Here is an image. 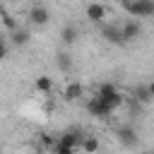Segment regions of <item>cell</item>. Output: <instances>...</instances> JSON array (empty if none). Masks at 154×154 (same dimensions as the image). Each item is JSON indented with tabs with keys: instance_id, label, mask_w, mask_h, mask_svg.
Segmentation results:
<instances>
[{
	"instance_id": "1",
	"label": "cell",
	"mask_w": 154,
	"mask_h": 154,
	"mask_svg": "<svg viewBox=\"0 0 154 154\" xmlns=\"http://www.w3.org/2000/svg\"><path fill=\"white\" fill-rule=\"evenodd\" d=\"M123 10L132 17V19H140V17H152L154 14V0H144V2H123Z\"/></svg>"
},
{
	"instance_id": "2",
	"label": "cell",
	"mask_w": 154,
	"mask_h": 154,
	"mask_svg": "<svg viewBox=\"0 0 154 154\" xmlns=\"http://www.w3.org/2000/svg\"><path fill=\"white\" fill-rule=\"evenodd\" d=\"M120 34H123V41H135V38L142 34L140 19H125V22L120 24Z\"/></svg>"
},
{
	"instance_id": "3",
	"label": "cell",
	"mask_w": 154,
	"mask_h": 154,
	"mask_svg": "<svg viewBox=\"0 0 154 154\" xmlns=\"http://www.w3.org/2000/svg\"><path fill=\"white\" fill-rule=\"evenodd\" d=\"M29 22L36 24V26H46V24L51 22V12H48L43 5H34V7L29 10Z\"/></svg>"
},
{
	"instance_id": "4",
	"label": "cell",
	"mask_w": 154,
	"mask_h": 154,
	"mask_svg": "<svg viewBox=\"0 0 154 154\" xmlns=\"http://www.w3.org/2000/svg\"><path fill=\"white\" fill-rule=\"evenodd\" d=\"M82 140H84V135L79 132V130H67V132H63L60 137H58V142L63 144V147H70V149H79V144H82Z\"/></svg>"
},
{
	"instance_id": "5",
	"label": "cell",
	"mask_w": 154,
	"mask_h": 154,
	"mask_svg": "<svg viewBox=\"0 0 154 154\" xmlns=\"http://www.w3.org/2000/svg\"><path fill=\"white\" fill-rule=\"evenodd\" d=\"M116 137H118L120 144H125V147H135V144H137V132H135V128H130V125L118 128V130H116Z\"/></svg>"
},
{
	"instance_id": "6",
	"label": "cell",
	"mask_w": 154,
	"mask_h": 154,
	"mask_svg": "<svg viewBox=\"0 0 154 154\" xmlns=\"http://www.w3.org/2000/svg\"><path fill=\"white\" fill-rule=\"evenodd\" d=\"M84 14H87V19H89V22L101 24V22L106 19V7H103V5H99V2H91V5H87Z\"/></svg>"
},
{
	"instance_id": "7",
	"label": "cell",
	"mask_w": 154,
	"mask_h": 154,
	"mask_svg": "<svg viewBox=\"0 0 154 154\" xmlns=\"http://www.w3.org/2000/svg\"><path fill=\"white\" fill-rule=\"evenodd\" d=\"M82 94H84V89H82V84H79V82H75V79H72V82H67V84H65V89H63V99H65L67 103H70V101H77Z\"/></svg>"
},
{
	"instance_id": "8",
	"label": "cell",
	"mask_w": 154,
	"mask_h": 154,
	"mask_svg": "<svg viewBox=\"0 0 154 154\" xmlns=\"http://www.w3.org/2000/svg\"><path fill=\"white\" fill-rule=\"evenodd\" d=\"M87 111H89L91 116H96V118H108V116H111V111H108V108L103 106V101H101V99H96V96H94V99H89Z\"/></svg>"
},
{
	"instance_id": "9",
	"label": "cell",
	"mask_w": 154,
	"mask_h": 154,
	"mask_svg": "<svg viewBox=\"0 0 154 154\" xmlns=\"http://www.w3.org/2000/svg\"><path fill=\"white\" fill-rule=\"evenodd\" d=\"M99 147H101V142H99L96 135H84V140H82V144H79V149H82L84 154H99Z\"/></svg>"
},
{
	"instance_id": "10",
	"label": "cell",
	"mask_w": 154,
	"mask_h": 154,
	"mask_svg": "<svg viewBox=\"0 0 154 154\" xmlns=\"http://www.w3.org/2000/svg\"><path fill=\"white\" fill-rule=\"evenodd\" d=\"M77 38H79V29H77V26H72V24L63 26V31H60V41H63L65 46H72V43H77Z\"/></svg>"
},
{
	"instance_id": "11",
	"label": "cell",
	"mask_w": 154,
	"mask_h": 154,
	"mask_svg": "<svg viewBox=\"0 0 154 154\" xmlns=\"http://www.w3.org/2000/svg\"><path fill=\"white\" fill-rule=\"evenodd\" d=\"M103 38L111 41V43H125L123 41V34H120V26H116V24L103 26Z\"/></svg>"
},
{
	"instance_id": "12",
	"label": "cell",
	"mask_w": 154,
	"mask_h": 154,
	"mask_svg": "<svg viewBox=\"0 0 154 154\" xmlns=\"http://www.w3.org/2000/svg\"><path fill=\"white\" fill-rule=\"evenodd\" d=\"M34 87H36L38 94H51V91H53V79H51L48 75H38L36 82H34Z\"/></svg>"
},
{
	"instance_id": "13",
	"label": "cell",
	"mask_w": 154,
	"mask_h": 154,
	"mask_svg": "<svg viewBox=\"0 0 154 154\" xmlns=\"http://www.w3.org/2000/svg\"><path fill=\"white\" fill-rule=\"evenodd\" d=\"M132 96H135V101H140V103H149V101H154L152 94H149V89H147V84H137L135 91H132Z\"/></svg>"
},
{
	"instance_id": "14",
	"label": "cell",
	"mask_w": 154,
	"mask_h": 154,
	"mask_svg": "<svg viewBox=\"0 0 154 154\" xmlns=\"http://www.w3.org/2000/svg\"><path fill=\"white\" fill-rule=\"evenodd\" d=\"M101 101H103V106H106V108H108V111L113 113L116 108H120V106H123V101H125V96H123L120 91H116L113 96H108V99H101Z\"/></svg>"
},
{
	"instance_id": "15",
	"label": "cell",
	"mask_w": 154,
	"mask_h": 154,
	"mask_svg": "<svg viewBox=\"0 0 154 154\" xmlns=\"http://www.w3.org/2000/svg\"><path fill=\"white\" fill-rule=\"evenodd\" d=\"M10 38H12V43H14V46H24V43H29V38H31V36H29V31H26V29H19V26H17V29L10 34Z\"/></svg>"
},
{
	"instance_id": "16",
	"label": "cell",
	"mask_w": 154,
	"mask_h": 154,
	"mask_svg": "<svg viewBox=\"0 0 154 154\" xmlns=\"http://www.w3.org/2000/svg\"><path fill=\"white\" fill-rule=\"evenodd\" d=\"M118 91V87L113 84V82H103V84H99V89H96V99H108V96H113Z\"/></svg>"
},
{
	"instance_id": "17",
	"label": "cell",
	"mask_w": 154,
	"mask_h": 154,
	"mask_svg": "<svg viewBox=\"0 0 154 154\" xmlns=\"http://www.w3.org/2000/svg\"><path fill=\"white\" fill-rule=\"evenodd\" d=\"M55 63H58V67H60L63 72H70V70H72V55H70V53H58V55H55Z\"/></svg>"
},
{
	"instance_id": "18",
	"label": "cell",
	"mask_w": 154,
	"mask_h": 154,
	"mask_svg": "<svg viewBox=\"0 0 154 154\" xmlns=\"http://www.w3.org/2000/svg\"><path fill=\"white\" fill-rule=\"evenodd\" d=\"M53 154H75V149H70V147H63L60 142H55V144H53Z\"/></svg>"
},
{
	"instance_id": "19",
	"label": "cell",
	"mask_w": 154,
	"mask_h": 154,
	"mask_svg": "<svg viewBox=\"0 0 154 154\" xmlns=\"http://www.w3.org/2000/svg\"><path fill=\"white\" fill-rule=\"evenodd\" d=\"M2 58H7V43L0 38V60H2Z\"/></svg>"
},
{
	"instance_id": "20",
	"label": "cell",
	"mask_w": 154,
	"mask_h": 154,
	"mask_svg": "<svg viewBox=\"0 0 154 154\" xmlns=\"http://www.w3.org/2000/svg\"><path fill=\"white\" fill-rule=\"evenodd\" d=\"M147 89H149V94H152V99H154V79H152V82L147 84Z\"/></svg>"
},
{
	"instance_id": "21",
	"label": "cell",
	"mask_w": 154,
	"mask_h": 154,
	"mask_svg": "<svg viewBox=\"0 0 154 154\" xmlns=\"http://www.w3.org/2000/svg\"><path fill=\"white\" fill-rule=\"evenodd\" d=\"M116 2H120V5H123V2H128V0H116Z\"/></svg>"
},
{
	"instance_id": "22",
	"label": "cell",
	"mask_w": 154,
	"mask_h": 154,
	"mask_svg": "<svg viewBox=\"0 0 154 154\" xmlns=\"http://www.w3.org/2000/svg\"><path fill=\"white\" fill-rule=\"evenodd\" d=\"M132 2H144V0H132Z\"/></svg>"
},
{
	"instance_id": "23",
	"label": "cell",
	"mask_w": 154,
	"mask_h": 154,
	"mask_svg": "<svg viewBox=\"0 0 154 154\" xmlns=\"http://www.w3.org/2000/svg\"><path fill=\"white\" fill-rule=\"evenodd\" d=\"M22 154H31V152H22Z\"/></svg>"
},
{
	"instance_id": "24",
	"label": "cell",
	"mask_w": 154,
	"mask_h": 154,
	"mask_svg": "<svg viewBox=\"0 0 154 154\" xmlns=\"http://www.w3.org/2000/svg\"><path fill=\"white\" fill-rule=\"evenodd\" d=\"M0 152H2V147H0Z\"/></svg>"
}]
</instances>
